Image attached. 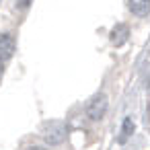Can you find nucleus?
<instances>
[{
	"mask_svg": "<svg viewBox=\"0 0 150 150\" xmlns=\"http://www.w3.org/2000/svg\"><path fill=\"white\" fill-rule=\"evenodd\" d=\"M66 136H68V127H66V123H62V121H52V123H47L45 125V129H43V138H45V142L47 144H62L64 140H66Z\"/></svg>",
	"mask_w": 150,
	"mask_h": 150,
	"instance_id": "nucleus-1",
	"label": "nucleus"
},
{
	"mask_svg": "<svg viewBox=\"0 0 150 150\" xmlns=\"http://www.w3.org/2000/svg\"><path fill=\"white\" fill-rule=\"evenodd\" d=\"M105 111H107V97H105V95H97V97H93V99L86 103V115H88L93 121L103 119Z\"/></svg>",
	"mask_w": 150,
	"mask_h": 150,
	"instance_id": "nucleus-2",
	"label": "nucleus"
},
{
	"mask_svg": "<svg viewBox=\"0 0 150 150\" xmlns=\"http://www.w3.org/2000/svg\"><path fill=\"white\" fill-rule=\"evenodd\" d=\"M15 52V39L11 35H0V60H8Z\"/></svg>",
	"mask_w": 150,
	"mask_h": 150,
	"instance_id": "nucleus-3",
	"label": "nucleus"
},
{
	"mask_svg": "<svg viewBox=\"0 0 150 150\" xmlns=\"http://www.w3.org/2000/svg\"><path fill=\"white\" fill-rule=\"evenodd\" d=\"M127 8L138 17H146L150 11V2L148 0H127Z\"/></svg>",
	"mask_w": 150,
	"mask_h": 150,
	"instance_id": "nucleus-4",
	"label": "nucleus"
},
{
	"mask_svg": "<svg viewBox=\"0 0 150 150\" xmlns=\"http://www.w3.org/2000/svg\"><path fill=\"white\" fill-rule=\"evenodd\" d=\"M125 39H127V27L125 25H117L111 31V41L115 45H121V43H125Z\"/></svg>",
	"mask_w": 150,
	"mask_h": 150,
	"instance_id": "nucleus-5",
	"label": "nucleus"
},
{
	"mask_svg": "<svg viewBox=\"0 0 150 150\" xmlns=\"http://www.w3.org/2000/svg\"><path fill=\"white\" fill-rule=\"evenodd\" d=\"M132 129H134L132 121H129V119H125V121H123V138H127V136L132 134Z\"/></svg>",
	"mask_w": 150,
	"mask_h": 150,
	"instance_id": "nucleus-6",
	"label": "nucleus"
},
{
	"mask_svg": "<svg viewBox=\"0 0 150 150\" xmlns=\"http://www.w3.org/2000/svg\"><path fill=\"white\" fill-rule=\"evenodd\" d=\"M2 72H4V62L0 60V76H2Z\"/></svg>",
	"mask_w": 150,
	"mask_h": 150,
	"instance_id": "nucleus-7",
	"label": "nucleus"
},
{
	"mask_svg": "<svg viewBox=\"0 0 150 150\" xmlns=\"http://www.w3.org/2000/svg\"><path fill=\"white\" fill-rule=\"evenodd\" d=\"M27 150H45V148H39V146H31V148H27Z\"/></svg>",
	"mask_w": 150,
	"mask_h": 150,
	"instance_id": "nucleus-8",
	"label": "nucleus"
}]
</instances>
